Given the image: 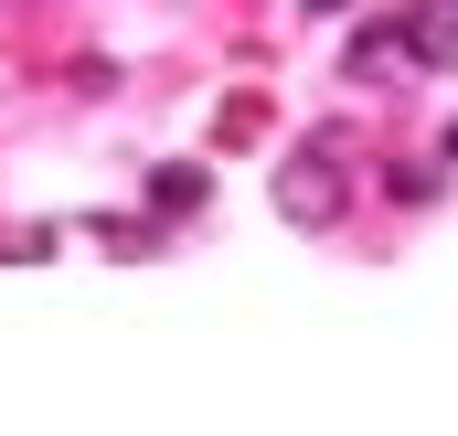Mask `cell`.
<instances>
[{"instance_id": "cell-1", "label": "cell", "mask_w": 458, "mask_h": 436, "mask_svg": "<svg viewBox=\"0 0 458 436\" xmlns=\"http://www.w3.org/2000/svg\"><path fill=\"white\" fill-rule=\"evenodd\" d=\"M277 214L299 223V234H331V223L352 214V160H342V138H299L288 160H277Z\"/></svg>"}, {"instance_id": "cell-2", "label": "cell", "mask_w": 458, "mask_h": 436, "mask_svg": "<svg viewBox=\"0 0 458 436\" xmlns=\"http://www.w3.org/2000/svg\"><path fill=\"white\" fill-rule=\"evenodd\" d=\"M342 75H352V86H394V75H416L405 21H362V32H352V54H342Z\"/></svg>"}, {"instance_id": "cell-3", "label": "cell", "mask_w": 458, "mask_h": 436, "mask_svg": "<svg viewBox=\"0 0 458 436\" xmlns=\"http://www.w3.org/2000/svg\"><path fill=\"white\" fill-rule=\"evenodd\" d=\"M203 203H214V171H203V160H160V171H149V214L160 223H192Z\"/></svg>"}, {"instance_id": "cell-4", "label": "cell", "mask_w": 458, "mask_h": 436, "mask_svg": "<svg viewBox=\"0 0 458 436\" xmlns=\"http://www.w3.org/2000/svg\"><path fill=\"white\" fill-rule=\"evenodd\" d=\"M405 43H416V64H448V75H458V0H416Z\"/></svg>"}, {"instance_id": "cell-5", "label": "cell", "mask_w": 458, "mask_h": 436, "mask_svg": "<svg viewBox=\"0 0 458 436\" xmlns=\"http://www.w3.org/2000/svg\"><path fill=\"white\" fill-rule=\"evenodd\" d=\"M310 11H342V0H310Z\"/></svg>"}]
</instances>
